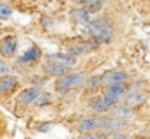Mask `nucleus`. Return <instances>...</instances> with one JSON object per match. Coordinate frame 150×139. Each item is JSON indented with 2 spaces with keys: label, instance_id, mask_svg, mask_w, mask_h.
Listing matches in <instances>:
<instances>
[{
  "label": "nucleus",
  "instance_id": "nucleus-1",
  "mask_svg": "<svg viewBox=\"0 0 150 139\" xmlns=\"http://www.w3.org/2000/svg\"><path fill=\"white\" fill-rule=\"evenodd\" d=\"M81 83H85V74L83 72H67L64 76H60L55 83V88L60 92V93H65L72 88L80 86Z\"/></svg>",
  "mask_w": 150,
  "mask_h": 139
},
{
  "label": "nucleus",
  "instance_id": "nucleus-2",
  "mask_svg": "<svg viewBox=\"0 0 150 139\" xmlns=\"http://www.w3.org/2000/svg\"><path fill=\"white\" fill-rule=\"evenodd\" d=\"M125 128V120L115 116H99V130L104 132H122Z\"/></svg>",
  "mask_w": 150,
  "mask_h": 139
},
{
  "label": "nucleus",
  "instance_id": "nucleus-3",
  "mask_svg": "<svg viewBox=\"0 0 150 139\" xmlns=\"http://www.w3.org/2000/svg\"><path fill=\"white\" fill-rule=\"evenodd\" d=\"M18 51V39L14 35H7L0 41V55L4 58H13Z\"/></svg>",
  "mask_w": 150,
  "mask_h": 139
},
{
  "label": "nucleus",
  "instance_id": "nucleus-4",
  "mask_svg": "<svg viewBox=\"0 0 150 139\" xmlns=\"http://www.w3.org/2000/svg\"><path fill=\"white\" fill-rule=\"evenodd\" d=\"M115 102H117V99H113V97L103 93L101 97L92 99V109H94L96 113H106L108 109H111V107L115 106Z\"/></svg>",
  "mask_w": 150,
  "mask_h": 139
},
{
  "label": "nucleus",
  "instance_id": "nucleus-5",
  "mask_svg": "<svg viewBox=\"0 0 150 139\" xmlns=\"http://www.w3.org/2000/svg\"><path fill=\"white\" fill-rule=\"evenodd\" d=\"M18 85H20V81H18V78L13 76V74H4V76H0V93H2V95L13 93V92L18 88Z\"/></svg>",
  "mask_w": 150,
  "mask_h": 139
},
{
  "label": "nucleus",
  "instance_id": "nucleus-6",
  "mask_svg": "<svg viewBox=\"0 0 150 139\" xmlns=\"http://www.w3.org/2000/svg\"><path fill=\"white\" fill-rule=\"evenodd\" d=\"M69 69H71L69 65L60 63V62H55V60H50L48 63H44V72L50 74V76H57V78L67 74V72H69Z\"/></svg>",
  "mask_w": 150,
  "mask_h": 139
},
{
  "label": "nucleus",
  "instance_id": "nucleus-7",
  "mask_svg": "<svg viewBox=\"0 0 150 139\" xmlns=\"http://www.w3.org/2000/svg\"><path fill=\"white\" fill-rule=\"evenodd\" d=\"M113 30V25L108 21V20H96V21H92L88 27H87V32L92 35V37H96V35H99V34H104V32H111Z\"/></svg>",
  "mask_w": 150,
  "mask_h": 139
},
{
  "label": "nucleus",
  "instance_id": "nucleus-8",
  "mask_svg": "<svg viewBox=\"0 0 150 139\" xmlns=\"http://www.w3.org/2000/svg\"><path fill=\"white\" fill-rule=\"evenodd\" d=\"M71 18L76 21V23L85 25V27H88V25L92 23V13H90L87 7H81V6L71 11Z\"/></svg>",
  "mask_w": 150,
  "mask_h": 139
},
{
  "label": "nucleus",
  "instance_id": "nucleus-9",
  "mask_svg": "<svg viewBox=\"0 0 150 139\" xmlns=\"http://www.w3.org/2000/svg\"><path fill=\"white\" fill-rule=\"evenodd\" d=\"M39 93H41V88H39V86H28V88H25V90L20 93L18 100H20L21 104H34V100L37 99Z\"/></svg>",
  "mask_w": 150,
  "mask_h": 139
},
{
  "label": "nucleus",
  "instance_id": "nucleus-10",
  "mask_svg": "<svg viewBox=\"0 0 150 139\" xmlns=\"http://www.w3.org/2000/svg\"><path fill=\"white\" fill-rule=\"evenodd\" d=\"M127 79V74L124 71H111L103 74V83L104 85H113V83H124Z\"/></svg>",
  "mask_w": 150,
  "mask_h": 139
},
{
  "label": "nucleus",
  "instance_id": "nucleus-11",
  "mask_svg": "<svg viewBox=\"0 0 150 139\" xmlns=\"http://www.w3.org/2000/svg\"><path fill=\"white\" fill-rule=\"evenodd\" d=\"M111 116H115V118H120V120H131L132 116H134V111H132V107H129V106H113L111 107Z\"/></svg>",
  "mask_w": 150,
  "mask_h": 139
},
{
  "label": "nucleus",
  "instance_id": "nucleus-12",
  "mask_svg": "<svg viewBox=\"0 0 150 139\" xmlns=\"http://www.w3.org/2000/svg\"><path fill=\"white\" fill-rule=\"evenodd\" d=\"M50 60H55V62H60V63H65V65H69V67H72V65H76V62H78V56H74V55H71V53H53V55H50L48 56Z\"/></svg>",
  "mask_w": 150,
  "mask_h": 139
},
{
  "label": "nucleus",
  "instance_id": "nucleus-13",
  "mask_svg": "<svg viewBox=\"0 0 150 139\" xmlns=\"http://www.w3.org/2000/svg\"><path fill=\"white\" fill-rule=\"evenodd\" d=\"M92 48H96V44H94L92 41H90V42H81V44H69V46H67V53L78 56V55H83V53L90 51Z\"/></svg>",
  "mask_w": 150,
  "mask_h": 139
},
{
  "label": "nucleus",
  "instance_id": "nucleus-14",
  "mask_svg": "<svg viewBox=\"0 0 150 139\" xmlns=\"http://www.w3.org/2000/svg\"><path fill=\"white\" fill-rule=\"evenodd\" d=\"M41 58V49L37 46H32L30 49H27L21 56H20V63H34Z\"/></svg>",
  "mask_w": 150,
  "mask_h": 139
},
{
  "label": "nucleus",
  "instance_id": "nucleus-15",
  "mask_svg": "<svg viewBox=\"0 0 150 139\" xmlns=\"http://www.w3.org/2000/svg\"><path fill=\"white\" fill-rule=\"evenodd\" d=\"M90 130H99V116H92V118H87V120L80 121V125H78L80 134L90 132Z\"/></svg>",
  "mask_w": 150,
  "mask_h": 139
},
{
  "label": "nucleus",
  "instance_id": "nucleus-16",
  "mask_svg": "<svg viewBox=\"0 0 150 139\" xmlns=\"http://www.w3.org/2000/svg\"><path fill=\"white\" fill-rule=\"evenodd\" d=\"M104 93H106V95H110V97H113V99H118V97H122V95L125 93V86H124V83H113V85H106V88H104Z\"/></svg>",
  "mask_w": 150,
  "mask_h": 139
},
{
  "label": "nucleus",
  "instance_id": "nucleus-17",
  "mask_svg": "<svg viewBox=\"0 0 150 139\" xmlns=\"http://www.w3.org/2000/svg\"><path fill=\"white\" fill-rule=\"evenodd\" d=\"M145 100V93H131V95H127L125 97V106H129V107H134V106H138V104H141Z\"/></svg>",
  "mask_w": 150,
  "mask_h": 139
},
{
  "label": "nucleus",
  "instance_id": "nucleus-18",
  "mask_svg": "<svg viewBox=\"0 0 150 139\" xmlns=\"http://www.w3.org/2000/svg\"><path fill=\"white\" fill-rule=\"evenodd\" d=\"M80 139H108V132H104V130H90V132H83L80 135Z\"/></svg>",
  "mask_w": 150,
  "mask_h": 139
},
{
  "label": "nucleus",
  "instance_id": "nucleus-19",
  "mask_svg": "<svg viewBox=\"0 0 150 139\" xmlns=\"http://www.w3.org/2000/svg\"><path fill=\"white\" fill-rule=\"evenodd\" d=\"M13 16V7L6 0H0V20H9Z\"/></svg>",
  "mask_w": 150,
  "mask_h": 139
},
{
  "label": "nucleus",
  "instance_id": "nucleus-20",
  "mask_svg": "<svg viewBox=\"0 0 150 139\" xmlns=\"http://www.w3.org/2000/svg\"><path fill=\"white\" fill-rule=\"evenodd\" d=\"M34 104H35L37 107H46V106H50V104H51V95H50V93H42V92H41V93L37 95V99L34 100Z\"/></svg>",
  "mask_w": 150,
  "mask_h": 139
},
{
  "label": "nucleus",
  "instance_id": "nucleus-21",
  "mask_svg": "<svg viewBox=\"0 0 150 139\" xmlns=\"http://www.w3.org/2000/svg\"><path fill=\"white\" fill-rule=\"evenodd\" d=\"M85 7L94 14V13H99L104 7V2H103V0H88V2L85 4Z\"/></svg>",
  "mask_w": 150,
  "mask_h": 139
},
{
  "label": "nucleus",
  "instance_id": "nucleus-22",
  "mask_svg": "<svg viewBox=\"0 0 150 139\" xmlns=\"http://www.w3.org/2000/svg\"><path fill=\"white\" fill-rule=\"evenodd\" d=\"M103 83V74H97V76H94V78H90L88 81H87V85L90 86V88H96V86H99Z\"/></svg>",
  "mask_w": 150,
  "mask_h": 139
},
{
  "label": "nucleus",
  "instance_id": "nucleus-23",
  "mask_svg": "<svg viewBox=\"0 0 150 139\" xmlns=\"http://www.w3.org/2000/svg\"><path fill=\"white\" fill-rule=\"evenodd\" d=\"M9 71H11L9 63H7V62H4V60H0V76H4V74H9Z\"/></svg>",
  "mask_w": 150,
  "mask_h": 139
},
{
  "label": "nucleus",
  "instance_id": "nucleus-24",
  "mask_svg": "<svg viewBox=\"0 0 150 139\" xmlns=\"http://www.w3.org/2000/svg\"><path fill=\"white\" fill-rule=\"evenodd\" d=\"M51 128V123H42V125H37V130L39 132H48Z\"/></svg>",
  "mask_w": 150,
  "mask_h": 139
},
{
  "label": "nucleus",
  "instance_id": "nucleus-25",
  "mask_svg": "<svg viewBox=\"0 0 150 139\" xmlns=\"http://www.w3.org/2000/svg\"><path fill=\"white\" fill-rule=\"evenodd\" d=\"M108 139H127V135H124L122 132H113V135H108Z\"/></svg>",
  "mask_w": 150,
  "mask_h": 139
},
{
  "label": "nucleus",
  "instance_id": "nucleus-26",
  "mask_svg": "<svg viewBox=\"0 0 150 139\" xmlns=\"http://www.w3.org/2000/svg\"><path fill=\"white\" fill-rule=\"evenodd\" d=\"M88 0H72V4H78V6H85Z\"/></svg>",
  "mask_w": 150,
  "mask_h": 139
}]
</instances>
